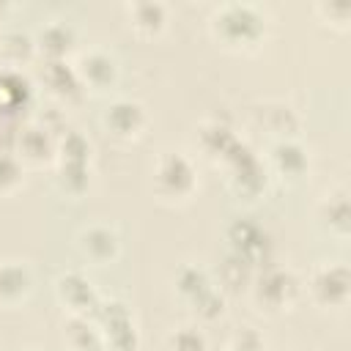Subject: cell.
<instances>
[{
    "mask_svg": "<svg viewBox=\"0 0 351 351\" xmlns=\"http://www.w3.org/2000/svg\"><path fill=\"white\" fill-rule=\"evenodd\" d=\"M211 33L228 49H255L266 33V16L250 3H228L211 14Z\"/></svg>",
    "mask_w": 351,
    "mask_h": 351,
    "instance_id": "obj_1",
    "label": "cell"
},
{
    "mask_svg": "<svg viewBox=\"0 0 351 351\" xmlns=\"http://www.w3.org/2000/svg\"><path fill=\"white\" fill-rule=\"evenodd\" d=\"M195 186H197V173H195V165L189 162V156L176 154V151H167L159 156V162L154 167V189L162 200H167V203L189 200Z\"/></svg>",
    "mask_w": 351,
    "mask_h": 351,
    "instance_id": "obj_2",
    "label": "cell"
},
{
    "mask_svg": "<svg viewBox=\"0 0 351 351\" xmlns=\"http://www.w3.org/2000/svg\"><path fill=\"white\" fill-rule=\"evenodd\" d=\"M252 296H255V302H258L263 310H271V313L285 310V307H291V304L296 302V296H299V280H296L291 271H285V269H266V271L255 280Z\"/></svg>",
    "mask_w": 351,
    "mask_h": 351,
    "instance_id": "obj_3",
    "label": "cell"
},
{
    "mask_svg": "<svg viewBox=\"0 0 351 351\" xmlns=\"http://www.w3.org/2000/svg\"><path fill=\"white\" fill-rule=\"evenodd\" d=\"M348 269L343 263H326L318 266L310 277V296L321 307H343L348 302Z\"/></svg>",
    "mask_w": 351,
    "mask_h": 351,
    "instance_id": "obj_4",
    "label": "cell"
},
{
    "mask_svg": "<svg viewBox=\"0 0 351 351\" xmlns=\"http://www.w3.org/2000/svg\"><path fill=\"white\" fill-rule=\"evenodd\" d=\"M145 126H148L145 107L137 104V101H132V99H118L104 112V129L115 140H123V143L137 140V137H143Z\"/></svg>",
    "mask_w": 351,
    "mask_h": 351,
    "instance_id": "obj_5",
    "label": "cell"
},
{
    "mask_svg": "<svg viewBox=\"0 0 351 351\" xmlns=\"http://www.w3.org/2000/svg\"><path fill=\"white\" fill-rule=\"evenodd\" d=\"M77 247L82 252L85 261L96 263V266H107L118 258L121 252V239L112 228L107 225H90V228H82L80 236H77Z\"/></svg>",
    "mask_w": 351,
    "mask_h": 351,
    "instance_id": "obj_6",
    "label": "cell"
},
{
    "mask_svg": "<svg viewBox=\"0 0 351 351\" xmlns=\"http://www.w3.org/2000/svg\"><path fill=\"white\" fill-rule=\"evenodd\" d=\"M228 241H230L233 255H239L250 266L258 263L261 258L266 261V255H269V236L250 219H236L228 228Z\"/></svg>",
    "mask_w": 351,
    "mask_h": 351,
    "instance_id": "obj_7",
    "label": "cell"
},
{
    "mask_svg": "<svg viewBox=\"0 0 351 351\" xmlns=\"http://www.w3.org/2000/svg\"><path fill=\"white\" fill-rule=\"evenodd\" d=\"M58 299L63 307L71 310V315H88L99 307V296L90 285V280L80 271H69L58 280Z\"/></svg>",
    "mask_w": 351,
    "mask_h": 351,
    "instance_id": "obj_8",
    "label": "cell"
},
{
    "mask_svg": "<svg viewBox=\"0 0 351 351\" xmlns=\"http://www.w3.org/2000/svg\"><path fill=\"white\" fill-rule=\"evenodd\" d=\"M77 77L82 82V88H93V90H104L112 88L118 80V63L110 52L104 49H90L80 58L77 66Z\"/></svg>",
    "mask_w": 351,
    "mask_h": 351,
    "instance_id": "obj_9",
    "label": "cell"
},
{
    "mask_svg": "<svg viewBox=\"0 0 351 351\" xmlns=\"http://www.w3.org/2000/svg\"><path fill=\"white\" fill-rule=\"evenodd\" d=\"M33 291V277L19 261H0V307H19Z\"/></svg>",
    "mask_w": 351,
    "mask_h": 351,
    "instance_id": "obj_10",
    "label": "cell"
},
{
    "mask_svg": "<svg viewBox=\"0 0 351 351\" xmlns=\"http://www.w3.org/2000/svg\"><path fill=\"white\" fill-rule=\"evenodd\" d=\"M74 44H77V33L66 22H49V25H44L41 33H38V38H36V47L49 60H66V55L74 49Z\"/></svg>",
    "mask_w": 351,
    "mask_h": 351,
    "instance_id": "obj_11",
    "label": "cell"
},
{
    "mask_svg": "<svg viewBox=\"0 0 351 351\" xmlns=\"http://www.w3.org/2000/svg\"><path fill=\"white\" fill-rule=\"evenodd\" d=\"M126 14H129V27L137 36H156L167 22V8L162 3H132L126 5Z\"/></svg>",
    "mask_w": 351,
    "mask_h": 351,
    "instance_id": "obj_12",
    "label": "cell"
},
{
    "mask_svg": "<svg viewBox=\"0 0 351 351\" xmlns=\"http://www.w3.org/2000/svg\"><path fill=\"white\" fill-rule=\"evenodd\" d=\"M66 337L74 351H101L104 348V335H101L99 324L90 321L88 315H71Z\"/></svg>",
    "mask_w": 351,
    "mask_h": 351,
    "instance_id": "obj_13",
    "label": "cell"
},
{
    "mask_svg": "<svg viewBox=\"0 0 351 351\" xmlns=\"http://www.w3.org/2000/svg\"><path fill=\"white\" fill-rule=\"evenodd\" d=\"M271 165L285 178H299L307 170V154L293 140H280L271 148Z\"/></svg>",
    "mask_w": 351,
    "mask_h": 351,
    "instance_id": "obj_14",
    "label": "cell"
},
{
    "mask_svg": "<svg viewBox=\"0 0 351 351\" xmlns=\"http://www.w3.org/2000/svg\"><path fill=\"white\" fill-rule=\"evenodd\" d=\"M27 101H30L27 82L14 71L0 74V112L3 115H16L19 110L27 107Z\"/></svg>",
    "mask_w": 351,
    "mask_h": 351,
    "instance_id": "obj_15",
    "label": "cell"
},
{
    "mask_svg": "<svg viewBox=\"0 0 351 351\" xmlns=\"http://www.w3.org/2000/svg\"><path fill=\"white\" fill-rule=\"evenodd\" d=\"M230 159H233V181L241 184L239 192L255 195V192H261L266 186V173H263V167H261V162L255 156H244V154L239 156V154H233Z\"/></svg>",
    "mask_w": 351,
    "mask_h": 351,
    "instance_id": "obj_16",
    "label": "cell"
},
{
    "mask_svg": "<svg viewBox=\"0 0 351 351\" xmlns=\"http://www.w3.org/2000/svg\"><path fill=\"white\" fill-rule=\"evenodd\" d=\"M44 80L58 96H71L82 90V82L77 77V69H71L66 60H49L44 69Z\"/></svg>",
    "mask_w": 351,
    "mask_h": 351,
    "instance_id": "obj_17",
    "label": "cell"
},
{
    "mask_svg": "<svg viewBox=\"0 0 351 351\" xmlns=\"http://www.w3.org/2000/svg\"><path fill=\"white\" fill-rule=\"evenodd\" d=\"M258 115H261V123H263L271 134H277L280 140H288V137L299 129V121H296L293 110L285 107V104H266V107L258 110Z\"/></svg>",
    "mask_w": 351,
    "mask_h": 351,
    "instance_id": "obj_18",
    "label": "cell"
},
{
    "mask_svg": "<svg viewBox=\"0 0 351 351\" xmlns=\"http://www.w3.org/2000/svg\"><path fill=\"white\" fill-rule=\"evenodd\" d=\"M52 151H55V143L47 134V129H41V126H25L19 132V154H22V159L41 162Z\"/></svg>",
    "mask_w": 351,
    "mask_h": 351,
    "instance_id": "obj_19",
    "label": "cell"
},
{
    "mask_svg": "<svg viewBox=\"0 0 351 351\" xmlns=\"http://www.w3.org/2000/svg\"><path fill=\"white\" fill-rule=\"evenodd\" d=\"M348 217H351V211H348L346 192L340 189V192L326 195V200H324V219H326L329 230L337 233V236H346L348 233Z\"/></svg>",
    "mask_w": 351,
    "mask_h": 351,
    "instance_id": "obj_20",
    "label": "cell"
},
{
    "mask_svg": "<svg viewBox=\"0 0 351 351\" xmlns=\"http://www.w3.org/2000/svg\"><path fill=\"white\" fill-rule=\"evenodd\" d=\"M214 282L208 280V274L203 271V269H197V266H192V263H186V266H181L178 269V274H176V291L186 299V302H192V299H197L206 288H211Z\"/></svg>",
    "mask_w": 351,
    "mask_h": 351,
    "instance_id": "obj_21",
    "label": "cell"
},
{
    "mask_svg": "<svg viewBox=\"0 0 351 351\" xmlns=\"http://www.w3.org/2000/svg\"><path fill=\"white\" fill-rule=\"evenodd\" d=\"M33 49H36V41H33L30 36H25V33H5V36L0 38V55H3L11 66H19V63L30 60Z\"/></svg>",
    "mask_w": 351,
    "mask_h": 351,
    "instance_id": "obj_22",
    "label": "cell"
},
{
    "mask_svg": "<svg viewBox=\"0 0 351 351\" xmlns=\"http://www.w3.org/2000/svg\"><path fill=\"white\" fill-rule=\"evenodd\" d=\"M167 351H208V340L197 326H181L167 337Z\"/></svg>",
    "mask_w": 351,
    "mask_h": 351,
    "instance_id": "obj_23",
    "label": "cell"
},
{
    "mask_svg": "<svg viewBox=\"0 0 351 351\" xmlns=\"http://www.w3.org/2000/svg\"><path fill=\"white\" fill-rule=\"evenodd\" d=\"M25 181V170L22 162L11 154H0V195H11L22 186Z\"/></svg>",
    "mask_w": 351,
    "mask_h": 351,
    "instance_id": "obj_24",
    "label": "cell"
},
{
    "mask_svg": "<svg viewBox=\"0 0 351 351\" xmlns=\"http://www.w3.org/2000/svg\"><path fill=\"white\" fill-rule=\"evenodd\" d=\"M189 304H192V310H195L200 318H206V321L222 315V310H225V299H222V293L217 291V285L206 288V291H203L197 299H192Z\"/></svg>",
    "mask_w": 351,
    "mask_h": 351,
    "instance_id": "obj_25",
    "label": "cell"
},
{
    "mask_svg": "<svg viewBox=\"0 0 351 351\" xmlns=\"http://www.w3.org/2000/svg\"><path fill=\"white\" fill-rule=\"evenodd\" d=\"M230 351H266V346H263V340H261L258 332H252V329H241V332L233 337Z\"/></svg>",
    "mask_w": 351,
    "mask_h": 351,
    "instance_id": "obj_26",
    "label": "cell"
}]
</instances>
